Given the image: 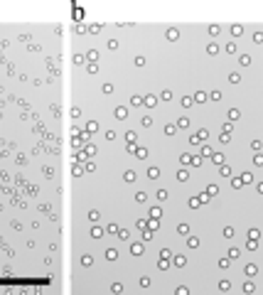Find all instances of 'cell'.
I'll use <instances>...</instances> for the list:
<instances>
[{
  "instance_id": "obj_1",
  "label": "cell",
  "mask_w": 263,
  "mask_h": 295,
  "mask_svg": "<svg viewBox=\"0 0 263 295\" xmlns=\"http://www.w3.org/2000/svg\"><path fill=\"white\" fill-rule=\"evenodd\" d=\"M101 234H103V229H99V226H96V229H91V236H94V239H99Z\"/></svg>"
},
{
  "instance_id": "obj_2",
  "label": "cell",
  "mask_w": 263,
  "mask_h": 295,
  "mask_svg": "<svg viewBox=\"0 0 263 295\" xmlns=\"http://www.w3.org/2000/svg\"><path fill=\"white\" fill-rule=\"evenodd\" d=\"M231 32H234V35H236V37H239V35H241V32H243V30H241V25H234V27H231Z\"/></svg>"
},
{
  "instance_id": "obj_3",
  "label": "cell",
  "mask_w": 263,
  "mask_h": 295,
  "mask_svg": "<svg viewBox=\"0 0 263 295\" xmlns=\"http://www.w3.org/2000/svg\"><path fill=\"white\" fill-rule=\"evenodd\" d=\"M207 52H209V54H217V52H219V47H217V44H209V47H207Z\"/></svg>"
},
{
  "instance_id": "obj_4",
  "label": "cell",
  "mask_w": 263,
  "mask_h": 295,
  "mask_svg": "<svg viewBox=\"0 0 263 295\" xmlns=\"http://www.w3.org/2000/svg\"><path fill=\"white\" fill-rule=\"evenodd\" d=\"M116 116H118V118H125V116H128V111H125V108H118V111H116Z\"/></svg>"
},
{
  "instance_id": "obj_5",
  "label": "cell",
  "mask_w": 263,
  "mask_h": 295,
  "mask_svg": "<svg viewBox=\"0 0 263 295\" xmlns=\"http://www.w3.org/2000/svg\"><path fill=\"white\" fill-rule=\"evenodd\" d=\"M133 254H136V256H141V254H143V246H141V244H136V246H133Z\"/></svg>"
},
{
  "instance_id": "obj_6",
  "label": "cell",
  "mask_w": 263,
  "mask_h": 295,
  "mask_svg": "<svg viewBox=\"0 0 263 295\" xmlns=\"http://www.w3.org/2000/svg\"><path fill=\"white\" fill-rule=\"evenodd\" d=\"M241 182H251V172H243L241 175Z\"/></svg>"
},
{
  "instance_id": "obj_7",
  "label": "cell",
  "mask_w": 263,
  "mask_h": 295,
  "mask_svg": "<svg viewBox=\"0 0 263 295\" xmlns=\"http://www.w3.org/2000/svg\"><path fill=\"white\" fill-rule=\"evenodd\" d=\"M177 231H180V234H189V226H187V224H182V226H180Z\"/></svg>"
},
{
  "instance_id": "obj_8",
  "label": "cell",
  "mask_w": 263,
  "mask_h": 295,
  "mask_svg": "<svg viewBox=\"0 0 263 295\" xmlns=\"http://www.w3.org/2000/svg\"><path fill=\"white\" fill-rule=\"evenodd\" d=\"M258 192H261V195H263V182H261V185H258Z\"/></svg>"
}]
</instances>
